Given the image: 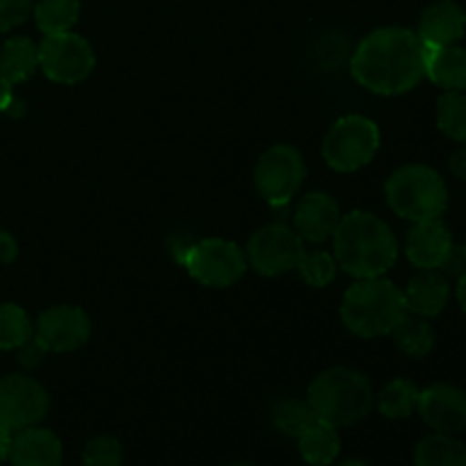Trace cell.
<instances>
[{"label":"cell","instance_id":"cell-9","mask_svg":"<svg viewBox=\"0 0 466 466\" xmlns=\"http://www.w3.org/2000/svg\"><path fill=\"white\" fill-rule=\"evenodd\" d=\"M244 253L259 276H280L299 267L305 253L303 237L285 223H268L250 237Z\"/></svg>","mask_w":466,"mask_h":466},{"label":"cell","instance_id":"cell-23","mask_svg":"<svg viewBox=\"0 0 466 466\" xmlns=\"http://www.w3.org/2000/svg\"><path fill=\"white\" fill-rule=\"evenodd\" d=\"M414 466H466V446L441 432L423 437L414 451Z\"/></svg>","mask_w":466,"mask_h":466},{"label":"cell","instance_id":"cell-5","mask_svg":"<svg viewBox=\"0 0 466 466\" xmlns=\"http://www.w3.org/2000/svg\"><path fill=\"white\" fill-rule=\"evenodd\" d=\"M385 194L390 208L400 218H410L414 223L440 218L449 205L446 182L435 168L426 164H408L391 173L385 185Z\"/></svg>","mask_w":466,"mask_h":466},{"label":"cell","instance_id":"cell-28","mask_svg":"<svg viewBox=\"0 0 466 466\" xmlns=\"http://www.w3.org/2000/svg\"><path fill=\"white\" fill-rule=\"evenodd\" d=\"M437 126L453 141H466V96L462 91H446L437 100Z\"/></svg>","mask_w":466,"mask_h":466},{"label":"cell","instance_id":"cell-24","mask_svg":"<svg viewBox=\"0 0 466 466\" xmlns=\"http://www.w3.org/2000/svg\"><path fill=\"white\" fill-rule=\"evenodd\" d=\"M36 27L48 35H62L71 32V27L77 23L80 16V3L77 0H39L32 7Z\"/></svg>","mask_w":466,"mask_h":466},{"label":"cell","instance_id":"cell-30","mask_svg":"<svg viewBox=\"0 0 466 466\" xmlns=\"http://www.w3.org/2000/svg\"><path fill=\"white\" fill-rule=\"evenodd\" d=\"M123 464V446L114 437H94L85 446L82 453V466H121Z\"/></svg>","mask_w":466,"mask_h":466},{"label":"cell","instance_id":"cell-26","mask_svg":"<svg viewBox=\"0 0 466 466\" xmlns=\"http://www.w3.org/2000/svg\"><path fill=\"white\" fill-rule=\"evenodd\" d=\"M419 387L412 380L396 378L378 394V410L387 419H408L417 410Z\"/></svg>","mask_w":466,"mask_h":466},{"label":"cell","instance_id":"cell-27","mask_svg":"<svg viewBox=\"0 0 466 466\" xmlns=\"http://www.w3.org/2000/svg\"><path fill=\"white\" fill-rule=\"evenodd\" d=\"M35 326L23 308L14 303L0 305V349L14 350L32 341Z\"/></svg>","mask_w":466,"mask_h":466},{"label":"cell","instance_id":"cell-21","mask_svg":"<svg viewBox=\"0 0 466 466\" xmlns=\"http://www.w3.org/2000/svg\"><path fill=\"white\" fill-rule=\"evenodd\" d=\"M299 451L303 460L312 466H328L337 460L341 451V440L337 428L317 421L299 437Z\"/></svg>","mask_w":466,"mask_h":466},{"label":"cell","instance_id":"cell-25","mask_svg":"<svg viewBox=\"0 0 466 466\" xmlns=\"http://www.w3.org/2000/svg\"><path fill=\"white\" fill-rule=\"evenodd\" d=\"M273 426L287 437H296L299 440L305 431H308L312 423H317V414H314L312 405L308 399H299V396H291V399H282L280 403L273 408L271 412Z\"/></svg>","mask_w":466,"mask_h":466},{"label":"cell","instance_id":"cell-39","mask_svg":"<svg viewBox=\"0 0 466 466\" xmlns=\"http://www.w3.org/2000/svg\"><path fill=\"white\" fill-rule=\"evenodd\" d=\"M232 466H250V464H232Z\"/></svg>","mask_w":466,"mask_h":466},{"label":"cell","instance_id":"cell-11","mask_svg":"<svg viewBox=\"0 0 466 466\" xmlns=\"http://www.w3.org/2000/svg\"><path fill=\"white\" fill-rule=\"evenodd\" d=\"M50 396L35 378L7 376L0 380V423L12 432L36 426L46 417Z\"/></svg>","mask_w":466,"mask_h":466},{"label":"cell","instance_id":"cell-14","mask_svg":"<svg viewBox=\"0 0 466 466\" xmlns=\"http://www.w3.org/2000/svg\"><path fill=\"white\" fill-rule=\"evenodd\" d=\"M339 221L341 212L337 200L332 196L321 194V191L305 194L299 200V208L294 212L296 230H299L300 237L312 241V244H321L328 237H332Z\"/></svg>","mask_w":466,"mask_h":466},{"label":"cell","instance_id":"cell-19","mask_svg":"<svg viewBox=\"0 0 466 466\" xmlns=\"http://www.w3.org/2000/svg\"><path fill=\"white\" fill-rule=\"evenodd\" d=\"M428 46V44H426ZM426 76L446 91L466 89V50L458 46H428Z\"/></svg>","mask_w":466,"mask_h":466},{"label":"cell","instance_id":"cell-22","mask_svg":"<svg viewBox=\"0 0 466 466\" xmlns=\"http://www.w3.org/2000/svg\"><path fill=\"white\" fill-rule=\"evenodd\" d=\"M390 335L396 349L410 358H426L435 346V330L431 328V323L412 312H405V317L396 323Z\"/></svg>","mask_w":466,"mask_h":466},{"label":"cell","instance_id":"cell-4","mask_svg":"<svg viewBox=\"0 0 466 466\" xmlns=\"http://www.w3.org/2000/svg\"><path fill=\"white\" fill-rule=\"evenodd\" d=\"M405 312L408 305L403 291L382 276L358 280L341 300V321L364 339L390 335Z\"/></svg>","mask_w":466,"mask_h":466},{"label":"cell","instance_id":"cell-33","mask_svg":"<svg viewBox=\"0 0 466 466\" xmlns=\"http://www.w3.org/2000/svg\"><path fill=\"white\" fill-rule=\"evenodd\" d=\"M18 255V244L9 232L0 230V264L14 262Z\"/></svg>","mask_w":466,"mask_h":466},{"label":"cell","instance_id":"cell-17","mask_svg":"<svg viewBox=\"0 0 466 466\" xmlns=\"http://www.w3.org/2000/svg\"><path fill=\"white\" fill-rule=\"evenodd\" d=\"M9 460L12 466H62V441L46 428H25L14 437Z\"/></svg>","mask_w":466,"mask_h":466},{"label":"cell","instance_id":"cell-10","mask_svg":"<svg viewBox=\"0 0 466 466\" xmlns=\"http://www.w3.org/2000/svg\"><path fill=\"white\" fill-rule=\"evenodd\" d=\"M39 66L57 85H77L86 80L96 66L94 48L73 32L48 35L39 44Z\"/></svg>","mask_w":466,"mask_h":466},{"label":"cell","instance_id":"cell-29","mask_svg":"<svg viewBox=\"0 0 466 466\" xmlns=\"http://www.w3.org/2000/svg\"><path fill=\"white\" fill-rule=\"evenodd\" d=\"M299 273L309 287L314 289H323L330 285L337 276V259L330 253L323 250H314V253H303L299 262Z\"/></svg>","mask_w":466,"mask_h":466},{"label":"cell","instance_id":"cell-2","mask_svg":"<svg viewBox=\"0 0 466 466\" xmlns=\"http://www.w3.org/2000/svg\"><path fill=\"white\" fill-rule=\"evenodd\" d=\"M332 239L337 264L358 280L385 276L399 258L396 235L371 212H350L341 217Z\"/></svg>","mask_w":466,"mask_h":466},{"label":"cell","instance_id":"cell-12","mask_svg":"<svg viewBox=\"0 0 466 466\" xmlns=\"http://www.w3.org/2000/svg\"><path fill=\"white\" fill-rule=\"evenodd\" d=\"M91 337V319L76 305H55L41 312L35 326V341L50 353H68L85 346Z\"/></svg>","mask_w":466,"mask_h":466},{"label":"cell","instance_id":"cell-32","mask_svg":"<svg viewBox=\"0 0 466 466\" xmlns=\"http://www.w3.org/2000/svg\"><path fill=\"white\" fill-rule=\"evenodd\" d=\"M440 273H444L446 278H455V280H460V278L466 273V246H458L453 244L449 248V253H446L444 262L440 264Z\"/></svg>","mask_w":466,"mask_h":466},{"label":"cell","instance_id":"cell-3","mask_svg":"<svg viewBox=\"0 0 466 466\" xmlns=\"http://www.w3.org/2000/svg\"><path fill=\"white\" fill-rule=\"evenodd\" d=\"M308 400L319 421L332 428H349L369 417L376 396L367 376L353 369L335 367L314 378Z\"/></svg>","mask_w":466,"mask_h":466},{"label":"cell","instance_id":"cell-6","mask_svg":"<svg viewBox=\"0 0 466 466\" xmlns=\"http://www.w3.org/2000/svg\"><path fill=\"white\" fill-rule=\"evenodd\" d=\"M380 148V130L367 116H344L328 130L323 139V159L339 173H353L367 167Z\"/></svg>","mask_w":466,"mask_h":466},{"label":"cell","instance_id":"cell-15","mask_svg":"<svg viewBox=\"0 0 466 466\" xmlns=\"http://www.w3.org/2000/svg\"><path fill=\"white\" fill-rule=\"evenodd\" d=\"M451 246H453V239H451L449 228L440 218H428V221H419L410 230L405 253L417 268H440Z\"/></svg>","mask_w":466,"mask_h":466},{"label":"cell","instance_id":"cell-1","mask_svg":"<svg viewBox=\"0 0 466 466\" xmlns=\"http://www.w3.org/2000/svg\"><path fill=\"white\" fill-rule=\"evenodd\" d=\"M428 46L408 27H380L360 41L350 73L364 89L399 96L414 89L426 76Z\"/></svg>","mask_w":466,"mask_h":466},{"label":"cell","instance_id":"cell-38","mask_svg":"<svg viewBox=\"0 0 466 466\" xmlns=\"http://www.w3.org/2000/svg\"><path fill=\"white\" fill-rule=\"evenodd\" d=\"M341 466H369V464L362 462V460H349V462H344Z\"/></svg>","mask_w":466,"mask_h":466},{"label":"cell","instance_id":"cell-37","mask_svg":"<svg viewBox=\"0 0 466 466\" xmlns=\"http://www.w3.org/2000/svg\"><path fill=\"white\" fill-rule=\"evenodd\" d=\"M458 300L462 305V309L466 312V273L458 280Z\"/></svg>","mask_w":466,"mask_h":466},{"label":"cell","instance_id":"cell-34","mask_svg":"<svg viewBox=\"0 0 466 466\" xmlns=\"http://www.w3.org/2000/svg\"><path fill=\"white\" fill-rule=\"evenodd\" d=\"M449 168H451V173H453L455 177H460V180H466V148L458 150V153H455L453 157L449 159Z\"/></svg>","mask_w":466,"mask_h":466},{"label":"cell","instance_id":"cell-16","mask_svg":"<svg viewBox=\"0 0 466 466\" xmlns=\"http://www.w3.org/2000/svg\"><path fill=\"white\" fill-rule=\"evenodd\" d=\"M466 14L453 0H437L423 9L419 32L423 44L428 46H453L464 36Z\"/></svg>","mask_w":466,"mask_h":466},{"label":"cell","instance_id":"cell-31","mask_svg":"<svg viewBox=\"0 0 466 466\" xmlns=\"http://www.w3.org/2000/svg\"><path fill=\"white\" fill-rule=\"evenodd\" d=\"M32 0H0V32L23 25L32 14Z\"/></svg>","mask_w":466,"mask_h":466},{"label":"cell","instance_id":"cell-18","mask_svg":"<svg viewBox=\"0 0 466 466\" xmlns=\"http://www.w3.org/2000/svg\"><path fill=\"white\" fill-rule=\"evenodd\" d=\"M408 312L417 317H437L446 308L451 296L449 278L435 268H421V273L408 282L403 291Z\"/></svg>","mask_w":466,"mask_h":466},{"label":"cell","instance_id":"cell-20","mask_svg":"<svg viewBox=\"0 0 466 466\" xmlns=\"http://www.w3.org/2000/svg\"><path fill=\"white\" fill-rule=\"evenodd\" d=\"M39 66V46L27 36H12L0 48V76L9 82H25Z\"/></svg>","mask_w":466,"mask_h":466},{"label":"cell","instance_id":"cell-8","mask_svg":"<svg viewBox=\"0 0 466 466\" xmlns=\"http://www.w3.org/2000/svg\"><path fill=\"white\" fill-rule=\"evenodd\" d=\"M305 159L294 146L278 144L255 167V189L268 205H287L305 180Z\"/></svg>","mask_w":466,"mask_h":466},{"label":"cell","instance_id":"cell-36","mask_svg":"<svg viewBox=\"0 0 466 466\" xmlns=\"http://www.w3.org/2000/svg\"><path fill=\"white\" fill-rule=\"evenodd\" d=\"M14 96H12V85H9L7 80H5L3 76H0V112H5V109H9V105H12Z\"/></svg>","mask_w":466,"mask_h":466},{"label":"cell","instance_id":"cell-35","mask_svg":"<svg viewBox=\"0 0 466 466\" xmlns=\"http://www.w3.org/2000/svg\"><path fill=\"white\" fill-rule=\"evenodd\" d=\"M12 431L9 428H5L3 423H0V464L5 462V460H9V451H12Z\"/></svg>","mask_w":466,"mask_h":466},{"label":"cell","instance_id":"cell-7","mask_svg":"<svg viewBox=\"0 0 466 466\" xmlns=\"http://www.w3.org/2000/svg\"><path fill=\"white\" fill-rule=\"evenodd\" d=\"M187 273L205 287H232L248 268L246 253L228 239H203L180 258Z\"/></svg>","mask_w":466,"mask_h":466},{"label":"cell","instance_id":"cell-13","mask_svg":"<svg viewBox=\"0 0 466 466\" xmlns=\"http://www.w3.org/2000/svg\"><path fill=\"white\" fill-rule=\"evenodd\" d=\"M419 414L441 435H458L466 431V394L453 385H432L419 391Z\"/></svg>","mask_w":466,"mask_h":466}]
</instances>
